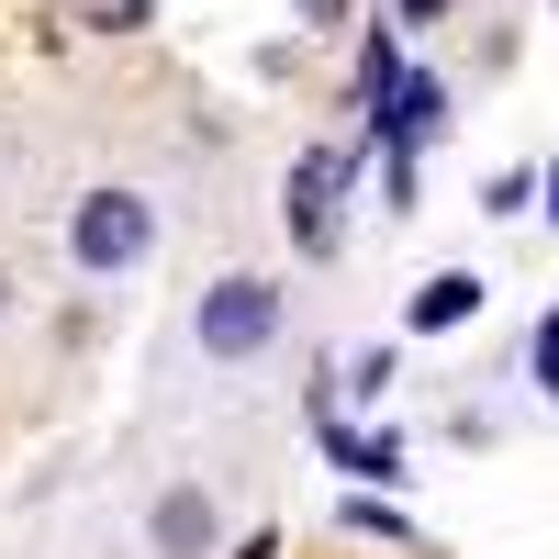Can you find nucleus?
Wrapping results in <instances>:
<instances>
[{
	"label": "nucleus",
	"instance_id": "7",
	"mask_svg": "<svg viewBox=\"0 0 559 559\" xmlns=\"http://www.w3.org/2000/svg\"><path fill=\"white\" fill-rule=\"evenodd\" d=\"M68 12H79L90 34H146V12H157V0H68Z\"/></svg>",
	"mask_w": 559,
	"mask_h": 559
},
{
	"label": "nucleus",
	"instance_id": "10",
	"mask_svg": "<svg viewBox=\"0 0 559 559\" xmlns=\"http://www.w3.org/2000/svg\"><path fill=\"white\" fill-rule=\"evenodd\" d=\"M548 213H559V168H548Z\"/></svg>",
	"mask_w": 559,
	"mask_h": 559
},
{
	"label": "nucleus",
	"instance_id": "2",
	"mask_svg": "<svg viewBox=\"0 0 559 559\" xmlns=\"http://www.w3.org/2000/svg\"><path fill=\"white\" fill-rule=\"evenodd\" d=\"M191 336H202V358H258L280 336V292L269 280H213L202 313H191Z\"/></svg>",
	"mask_w": 559,
	"mask_h": 559
},
{
	"label": "nucleus",
	"instance_id": "11",
	"mask_svg": "<svg viewBox=\"0 0 559 559\" xmlns=\"http://www.w3.org/2000/svg\"><path fill=\"white\" fill-rule=\"evenodd\" d=\"M0 302H12V269H0Z\"/></svg>",
	"mask_w": 559,
	"mask_h": 559
},
{
	"label": "nucleus",
	"instance_id": "3",
	"mask_svg": "<svg viewBox=\"0 0 559 559\" xmlns=\"http://www.w3.org/2000/svg\"><path fill=\"white\" fill-rule=\"evenodd\" d=\"M336 191H347V157L313 146V157L292 168V236H302V247H336Z\"/></svg>",
	"mask_w": 559,
	"mask_h": 559
},
{
	"label": "nucleus",
	"instance_id": "4",
	"mask_svg": "<svg viewBox=\"0 0 559 559\" xmlns=\"http://www.w3.org/2000/svg\"><path fill=\"white\" fill-rule=\"evenodd\" d=\"M437 112H448V90H437V79H392V90H381V134H392V146H426Z\"/></svg>",
	"mask_w": 559,
	"mask_h": 559
},
{
	"label": "nucleus",
	"instance_id": "1",
	"mask_svg": "<svg viewBox=\"0 0 559 559\" xmlns=\"http://www.w3.org/2000/svg\"><path fill=\"white\" fill-rule=\"evenodd\" d=\"M157 247V202L146 191H90L79 213H68V258L79 269H134Z\"/></svg>",
	"mask_w": 559,
	"mask_h": 559
},
{
	"label": "nucleus",
	"instance_id": "8",
	"mask_svg": "<svg viewBox=\"0 0 559 559\" xmlns=\"http://www.w3.org/2000/svg\"><path fill=\"white\" fill-rule=\"evenodd\" d=\"M537 381H548V403H559V313L537 324Z\"/></svg>",
	"mask_w": 559,
	"mask_h": 559
},
{
	"label": "nucleus",
	"instance_id": "9",
	"mask_svg": "<svg viewBox=\"0 0 559 559\" xmlns=\"http://www.w3.org/2000/svg\"><path fill=\"white\" fill-rule=\"evenodd\" d=\"M437 12H448V0H403V23H437Z\"/></svg>",
	"mask_w": 559,
	"mask_h": 559
},
{
	"label": "nucleus",
	"instance_id": "5",
	"mask_svg": "<svg viewBox=\"0 0 559 559\" xmlns=\"http://www.w3.org/2000/svg\"><path fill=\"white\" fill-rule=\"evenodd\" d=\"M459 313H481V280H426V292H414V324H426V336H437V324H459Z\"/></svg>",
	"mask_w": 559,
	"mask_h": 559
},
{
	"label": "nucleus",
	"instance_id": "6",
	"mask_svg": "<svg viewBox=\"0 0 559 559\" xmlns=\"http://www.w3.org/2000/svg\"><path fill=\"white\" fill-rule=\"evenodd\" d=\"M202 537H213V503H202V492H168V503H157V548H179V559H191Z\"/></svg>",
	"mask_w": 559,
	"mask_h": 559
},
{
	"label": "nucleus",
	"instance_id": "12",
	"mask_svg": "<svg viewBox=\"0 0 559 559\" xmlns=\"http://www.w3.org/2000/svg\"><path fill=\"white\" fill-rule=\"evenodd\" d=\"M313 12H347V0H313Z\"/></svg>",
	"mask_w": 559,
	"mask_h": 559
}]
</instances>
